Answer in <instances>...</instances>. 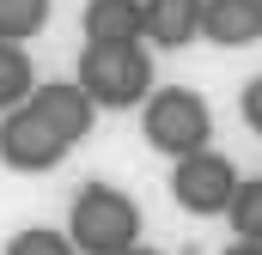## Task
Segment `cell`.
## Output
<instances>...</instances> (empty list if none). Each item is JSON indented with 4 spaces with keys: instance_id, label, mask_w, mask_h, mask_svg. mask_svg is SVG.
Returning a JSON list of instances; mask_svg holds the SVG:
<instances>
[{
    "instance_id": "obj_13",
    "label": "cell",
    "mask_w": 262,
    "mask_h": 255,
    "mask_svg": "<svg viewBox=\"0 0 262 255\" xmlns=\"http://www.w3.org/2000/svg\"><path fill=\"white\" fill-rule=\"evenodd\" d=\"M6 255H79V249L67 243V231H55V225H25V231H12Z\"/></svg>"
},
{
    "instance_id": "obj_1",
    "label": "cell",
    "mask_w": 262,
    "mask_h": 255,
    "mask_svg": "<svg viewBox=\"0 0 262 255\" xmlns=\"http://www.w3.org/2000/svg\"><path fill=\"white\" fill-rule=\"evenodd\" d=\"M73 85L98 110H140L152 97V55L146 43H85Z\"/></svg>"
},
{
    "instance_id": "obj_9",
    "label": "cell",
    "mask_w": 262,
    "mask_h": 255,
    "mask_svg": "<svg viewBox=\"0 0 262 255\" xmlns=\"http://www.w3.org/2000/svg\"><path fill=\"white\" fill-rule=\"evenodd\" d=\"M79 24H85V43H146L140 0H85Z\"/></svg>"
},
{
    "instance_id": "obj_2",
    "label": "cell",
    "mask_w": 262,
    "mask_h": 255,
    "mask_svg": "<svg viewBox=\"0 0 262 255\" xmlns=\"http://www.w3.org/2000/svg\"><path fill=\"white\" fill-rule=\"evenodd\" d=\"M67 243L79 255H122L140 243V207L116 183H85L67 207Z\"/></svg>"
},
{
    "instance_id": "obj_12",
    "label": "cell",
    "mask_w": 262,
    "mask_h": 255,
    "mask_svg": "<svg viewBox=\"0 0 262 255\" xmlns=\"http://www.w3.org/2000/svg\"><path fill=\"white\" fill-rule=\"evenodd\" d=\"M226 219H232V231H238L244 243H262V176L238 183L232 207H226Z\"/></svg>"
},
{
    "instance_id": "obj_4",
    "label": "cell",
    "mask_w": 262,
    "mask_h": 255,
    "mask_svg": "<svg viewBox=\"0 0 262 255\" xmlns=\"http://www.w3.org/2000/svg\"><path fill=\"white\" fill-rule=\"evenodd\" d=\"M238 164L226 158V152H213V146H201L189 158H177L171 164V200L183 207V213H195V219H213V213H226L232 207V194H238Z\"/></svg>"
},
{
    "instance_id": "obj_3",
    "label": "cell",
    "mask_w": 262,
    "mask_h": 255,
    "mask_svg": "<svg viewBox=\"0 0 262 255\" xmlns=\"http://www.w3.org/2000/svg\"><path fill=\"white\" fill-rule=\"evenodd\" d=\"M140 140L165 158H189L213 140V110L189 85H152V97L140 104Z\"/></svg>"
},
{
    "instance_id": "obj_6",
    "label": "cell",
    "mask_w": 262,
    "mask_h": 255,
    "mask_svg": "<svg viewBox=\"0 0 262 255\" xmlns=\"http://www.w3.org/2000/svg\"><path fill=\"white\" fill-rule=\"evenodd\" d=\"M31 110H37V116H49V122L61 128V140H67V146H79V140L92 134V122H98V104H92V97H85L73 79H49V85L37 79V91H31Z\"/></svg>"
},
{
    "instance_id": "obj_11",
    "label": "cell",
    "mask_w": 262,
    "mask_h": 255,
    "mask_svg": "<svg viewBox=\"0 0 262 255\" xmlns=\"http://www.w3.org/2000/svg\"><path fill=\"white\" fill-rule=\"evenodd\" d=\"M55 0H0V43H31L49 24Z\"/></svg>"
},
{
    "instance_id": "obj_5",
    "label": "cell",
    "mask_w": 262,
    "mask_h": 255,
    "mask_svg": "<svg viewBox=\"0 0 262 255\" xmlns=\"http://www.w3.org/2000/svg\"><path fill=\"white\" fill-rule=\"evenodd\" d=\"M61 158H67L61 128L49 122V116H37L31 97H25L18 110L0 116V164H6V170H18V176H43V170H55Z\"/></svg>"
},
{
    "instance_id": "obj_16",
    "label": "cell",
    "mask_w": 262,
    "mask_h": 255,
    "mask_svg": "<svg viewBox=\"0 0 262 255\" xmlns=\"http://www.w3.org/2000/svg\"><path fill=\"white\" fill-rule=\"evenodd\" d=\"M122 255H165V249H140V243H134V249H122Z\"/></svg>"
},
{
    "instance_id": "obj_7",
    "label": "cell",
    "mask_w": 262,
    "mask_h": 255,
    "mask_svg": "<svg viewBox=\"0 0 262 255\" xmlns=\"http://www.w3.org/2000/svg\"><path fill=\"white\" fill-rule=\"evenodd\" d=\"M201 37L213 49H250V43H262V0H207L201 6Z\"/></svg>"
},
{
    "instance_id": "obj_15",
    "label": "cell",
    "mask_w": 262,
    "mask_h": 255,
    "mask_svg": "<svg viewBox=\"0 0 262 255\" xmlns=\"http://www.w3.org/2000/svg\"><path fill=\"white\" fill-rule=\"evenodd\" d=\"M220 255H262V243H244V237H232V243H226Z\"/></svg>"
},
{
    "instance_id": "obj_10",
    "label": "cell",
    "mask_w": 262,
    "mask_h": 255,
    "mask_svg": "<svg viewBox=\"0 0 262 255\" xmlns=\"http://www.w3.org/2000/svg\"><path fill=\"white\" fill-rule=\"evenodd\" d=\"M37 91V61L25 55V43H0V116L18 110Z\"/></svg>"
},
{
    "instance_id": "obj_8",
    "label": "cell",
    "mask_w": 262,
    "mask_h": 255,
    "mask_svg": "<svg viewBox=\"0 0 262 255\" xmlns=\"http://www.w3.org/2000/svg\"><path fill=\"white\" fill-rule=\"evenodd\" d=\"M201 6H207V0H140V12H146V43H152V49H189L201 37Z\"/></svg>"
},
{
    "instance_id": "obj_14",
    "label": "cell",
    "mask_w": 262,
    "mask_h": 255,
    "mask_svg": "<svg viewBox=\"0 0 262 255\" xmlns=\"http://www.w3.org/2000/svg\"><path fill=\"white\" fill-rule=\"evenodd\" d=\"M238 110H244V122H250V134L262 140V79H250V85H244V97H238Z\"/></svg>"
}]
</instances>
